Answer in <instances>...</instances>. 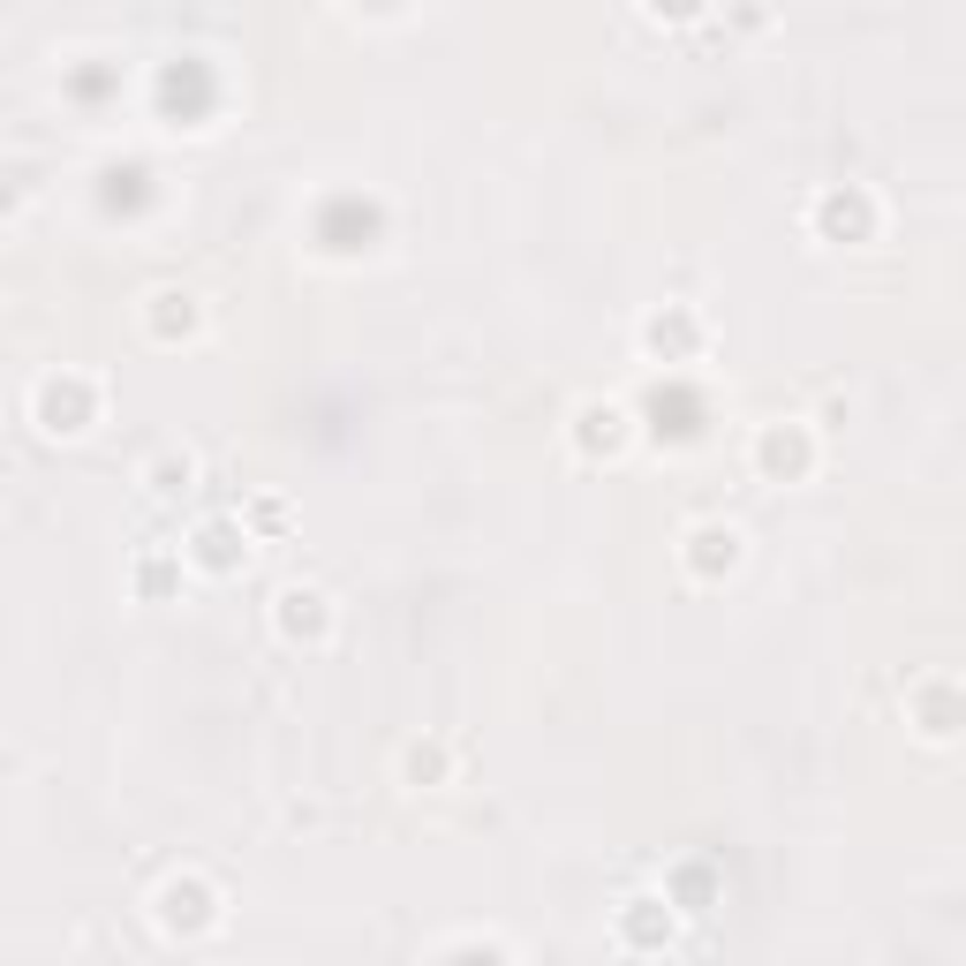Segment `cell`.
<instances>
[{
  "mask_svg": "<svg viewBox=\"0 0 966 966\" xmlns=\"http://www.w3.org/2000/svg\"><path fill=\"white\" fill-rule=\"evenodd\" d=\"M763 469H771V476H778V469H808V446L786 438V431H771V438H763Z\"/></svg>",
  "mask_w": 966,
  "mask_h": 966,
  "instance_id": "3",
  "label": "cell"
},
{
  "mask_svg": "<svg viewBox=\"0 0 966 966\" xmlns=\"http://www.w3.org/2000/svg\"><path fill=\"white\" fill-rule=\"evenodd\" d=\"M280 627L288 635H325V597L318 589H288L280 597Z\"/></svg>",
  "mask_w": 966,
  "mask_h": 966,
  "instance_id": "2",
  "label": "cell"
},
{
  "mask_svg": "<svg viewBox=\"0 0 966 966\" xmlns=\"http://www.w3.org/2000/svg\"><path fill=\"white\" fill-rule=\"evenodd\" d=\"M160 921H166V929H204V921H212V906H204V891H196V884H189V891H181V884H166V891H160Z\"/></svg>",
  "mask_w": 966,
  "mask_h": 966,
  "instance_id": "1",
  "label": "cell"
}]
</instances>
